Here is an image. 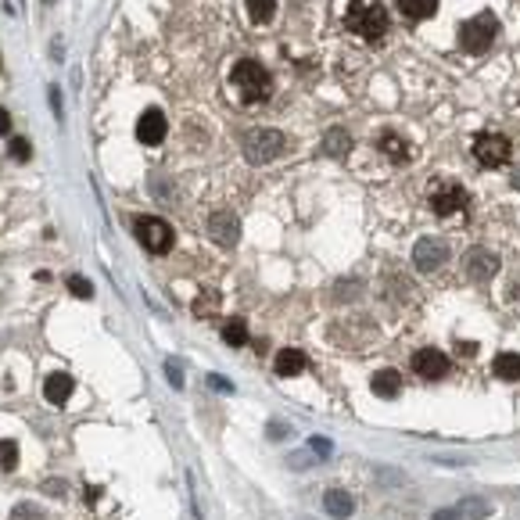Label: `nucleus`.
<instances>
[{"label": "nucleus", "mask_w": 520, "mask_h": 520, "mask_svg": "<svg viewBox=\"0 0 520 520\" xmlns=\"http://www.w3.org/2000/svg\"><path fill=\"white\" fill-rule=\"evenodd\" d=\"M4 133H11V115L0 108V137H4Z\"/></svg>", "instance_id": "nucleus-33"}, {"label": "nucleus", "mask_w": 520, "mask_h": 520, "mask_svg": "<svg viewBox=\"0 0 520 520\" xmlns=\"http://www.w3.org/2000/svg\"><path fill=\"white\" fill-rule=\"evenodd\" d=\"M208 234H212L215 244L234 248L237 237H241V222H237L234 212H226V208H222V212H212V215H208Z\"/></svg>", "instance_id": "nucleus-8"}, {"label": "nucleus", "mask_w": 520, "mask_h": 520, "mask_svg": "<svg viewBox=\"0 0 520 520\" xmlns=\"http://www.w3.org/2000/svg\"><path fill=\"white\" fill-rule=\"evenodd\" d=\"M133 234L137 241L151 251V255H165L172 248V241H176V234H172V226L158 215H137L133 219Z\"/></svg>", "instance_id": "nucleus-4"}, {"label": "nucleus", "mask_w": 520, "mask_h": 520, "mask_svg": "<svg viewBox=\"0 0 520 520\" xmlns=\"http://www.w3.org/2000/svg\"><path fill=\"white\" fill-rule=\"evenodd\" d=\"M456 513L463 516V520H485V516H492V502H485V499L470 495V499H463V502L456 506Z\"/></svg>", "instance_id": "nucleus-19"}, {"label": "nucleus", "mask_w": 520, "mask_h": 520, "mask_svg": "<svg viewBox=\"0 0 520 520\" xmlns=\"http://www.w3.org/2000/svg\"><path fill=\"white\" fill-rule=\"evenodd\" d=\"M8 154H11L15 162H29L33 147H29V140H26V137H15V140H11V147H8Z\"/></svg>", "instance_id": "nucleus-26"}, {"label": "nucleus", "mask_w": 520, "mask_h": 520, "mask_svg": "<svg viewBox=\"0 0 520 520\" xmlns=\"http://www.w3.org/2000/svg\"><path fill=\"white\" fill-rule=\"evenodd\" d=\"M495 33H499V18L492 11H481L459 26V47L467 54H485L495 43Z\"/></svg>", "instance_id": "nucleus-3"}, {"label": "nucleus", "mask_w": 520, "mask_h": 520, "mask_svg": "<svg viewBox=\"0 0 520 520\" xmlns=\"http://www.w3.org/2000/svg\"><path fill=\"white\" fill-rule=\"evenodd\" d=\"M377 147H380L391 162H406V158H409V144L402 140V137H395V133H380Z\"/></svg>", "instance_id": "nucleus-18"}, {"label": "nucleus", "mask_w": 520, "mask_h": 520, "mask_svg": "<svg viewBox=\"0 0 520 520\" xmlns=\"http://www.w3.org/2000/svg\"><path fill=\"white\" fill-rule=\"evenodd\" d=\"M427 201H431L434 215H456V212L467 208V191L459 187L456 180H438L431 187V198Z\"/></svg>", "instance_id": "nucleus-6"}, {"label": "nucleus", "mask_w": 520, "mask_h": 520, "mask_svg": "<svg viewBox=\"0 0 520 520\" xmlns=\"http://www.w3.org/2000/svg\"><path fill=\"white\" fill-rule=\"evenodd\" d=\"M349 147H352V137L344 133V130H330V133L323 137V151H327L330 158H341Z\"/></svg>", "instance_id": "nucleus-21"}, {"label": "nucleus", "mask_w": 520, "mask_h": 520, "mask_svg": "<svg viewBox=\"0 0 520 520\" xmlns=\"http://www.w3.org/2000/svg\"><path fill=\"white\" fill-rule=\"evenodd\" d=\"M413 262H417L420 273H431V269H438L441 262H448V244L438 241V237H424V241H417V248H413Z\"/></svg>", "instance_id": "nucleus-9"}, {"label": "nucleus", "mask_w": 520, "mask_h": 520, "mask_svg": "<svg viewBox=\"0 0 520 520\" xmlns=\"http://www.w3.org/2000/svg\"><path fill=\"white\" fill-rule=\"evenodd\" d=\"M222 341L234 344V349H241V344H248V323L244 320H230L222 327Z\"/></svg>", "instance_id": "nucleus-22"}, {"label": "nucleus", "mask_w": 520, "mask_h": 520, "mask_svg": "<svg viewBox=\"0 0 520 520\" xmlns=\"http://www.w3.org/2000/svg\"><path fill=\"white\" fill-rule=\"evenodd\" d=\"M323 506H327V513H330V516H337V520H349V513L356 509L352 495L344 492V488H330V492L323 495Z\"/></svg>", "instance_id": "nucleus-14"}, {"label": "nucleus", "mask_w": 520, "mask_h": 520, "mask_svg": "<svg viewBox=\"0 0 520 520\" xmlns=\"http://www.w3.org/2000/svg\"><path fill=\"white\" fill-rule=\"evenodd\" d=\"M305 370V356L298 352V349H283L280 356H276V377H295V373H302Z\"/></svg>", "instance_id": "nucleus-17"}, {"label": "nucleus", "mask_w": 520, "mask_h": 520, "mask_svg": "<svg viewBox=\"0 0 520 520\" xmlns=\"http://www.w3.org/2000/svg\"><path fill=\"white\" fill-rule=\"evenodd\" d=\"M395 4H398L402 15L413 18V22H424V18H431L438 11V0H395Z\"/></svg>", "instance_id": "nucleus-15"}, {"label": "nucleus", "mask_w": 520, "mask_h": 520, "mask_svg": "<svg viewBox=\"0 0 520 520\" xmlns=\"http://www.w3.org/2000/svg\"><path fill=\"white\" fill-rule=\"evenodd\" d=\"M69 291H72L76 298H94V283H90L86 276L72 273V276H69Z\"/></svg>", "instance_id": "nucleus-25"}, {"label": "nucleus", "mask_w": 520, "mask_h": 520, "mask_svg": "<svg viewBox=\"0 0 520 520\" xmlns=\"http://www.w3.org/2000/svg\"><path fill=\"white\" fill-rule=\"evenodd\" d=\"M165 115L158 111V108H147L140 119H137V140L140 144H147V147H154V144H162L165 140Z\"/></svg>", "instance_id": "nucleus-10"}, {"label": "nucleus", "mask_w": 520, "mask_h": 520, "mask_svg": "<svg viewBox=\"0 0 520 520\" xmlns=\"http://www.w3.org/2000/svg\"><path fill=\"white\" fill-rule=\"evenodd\" d=\"M344 26H349L356 36H363L366 43H380L391 18L384 11L380 0H349V15H344Z\"/></svg>", "instance_id": "nucleus-1"}, {"label": "nucleus", "mask_w": 520, "mask_h": 520, "mask_svg": "<svg viewBox=\"0 0 520 520\" xmlns=\"http://www.w3.org/2000/svg\"><path fill=\"white\" fill-rule=\"evenodd\" d=\"M219 309V295H201V298H194V316H208V312H215Z\"/></svg>", "instance_id": "nucleus-27"}, {"label": "nucleus", "mask_w": 520, "mask_h": 520, "mask_svg": "<svg viewBox=\"0 0 520 520\" xmlns=\"http://www.w3.org/2000/svg\"><path fill=\"white\" fill-rule=\"evenodd\" d=\"M431 520H459V513H456V509H438Z\"/></svg>", "instance_id": "nucleus-34"}, {"label": "nucleus", "mask_w": 520, "mask_h": 520, "mask_svg": "<svg viewBox=\"0 0 520 520\" xmlns=\"http://www.w3.org/2000/svg\"><path fill=\"white\" fill-rule=\"evenodd\" d=\"M492 373L499 380H520V356L516 352H499L492 363Z\"/></svg>", "instance_id": "nucleus-16"}, {"label": "nucleus", "mask_w": 520, "mask_h": 520, "mask_svg": "<svg viewBox=\"0 0 520 520\" xmlns=\"http://www.w3.org/2000/svg\"><path fill=\"white\" fill-rule=\"evenodd\" d=\"M11 516H15V520H43V509L33 506V502H18Z\"/></svg>", "instance_id": "nucleus-28"}, {"label": "nucleus", "mask_w": 520, "mask_h": 520, "mask_svg": "<svg viewBox=\"0 0 520 520\" xmlns=\"http://www.w3.org/2000/svg\"><path fill=\"white\" fill-rule=\"evenodd\" d=\"M474 352H477L474 341H463V344H459V356H474Z\"/></svg>", "instance_id": "nucleus-36"}, {"label": "nucleus", "mask_w": 520, "mask_h": 520, "mask_svg": "<svg viewBox=\"0 0 520 520\" xmlns=\"http://www.w3.org/2000/svg\"><path fill=\"white\" fill-rule=\"evenodd\" d=\"M309 448H312V452H320V456H330V441H327V438H312V441H309Z\"/></svg>", "instance_id": "nucleus-31"}, {"label": "nucleus", "mask_w": 520, "mask_h": 520, "mask_svg": "<svg viewBox=\"0 0 520 520\" xmlns=\"http://www.w3.org/2000/svg\"><path fill=\"white\" fill-rule=\"evenodd\" d=\"M230 83H234V90H237V97L244 104H259V101H266L273 94V79H269V72L255 62V57L237 62L234 72H230Z\"/></svg>", "instance_id": "nucleus-2"}, {"label": "nucleus", "mask_w": 520, "mask_h": 520, "mask_svg": "<svg viewBox=\"0 0 520 520\" xmlns=\"http://www.w3.org/2000/svg\"><path fill=\"white\" fill-rule=\"evenodd\" d=\"M495 269H499V259H495L492 251H485V248H474V251L467 255V273H470L474 280H488Z\"/></svg>", "instance_id": "nucleus-13"}, {"label": "nucleus", "mask_w": 520, "mask_h": 520, "mask_svg": "<svg viewBox=\"0 0 520 520\" xmlns=\"http://www.w3.org/2000/svg\"><path fill=\"white\" fill-rule=\"evenodd\" d=\"M212 388H219V391H230V384H226L222 377H212Z\"/></svg>", "instance_id": "nucleus-37"}, {"label": "nucleus", "mask_w": 520, "mask_h": 520, "mask_svg": "<svg viewBox=\"0 0 520 520\" xmlns=\"http://www.w3.org/2000/svg\"><path fill=\"white\" fill-rule=\"evenodd\" d=\"M43 4H54V0H43Z\"/></svg>", "instance_id": "nucleus-38"}, {"label": "nucleus", "mask_w": 520, "mask_h": 520, "mask_svg": "<svg viewBox=\"0 0 520 520\" xmlns=\"http://www.w3.org/2000/svg\"><path fill=\"white\" fill-rule=\"evenodd\" d=\"M43 492H47L50 499H62V495H65V481H43Z\"/></svg>", "instance_id": "nucleus-30"}, {"label": "nucleus", "mask_w": 520, "mask_h": 520, "mask_svg": "<svg viewBox=\"0 0 520 520\" xmlns=\"http://www.w3.org/2000/svg\"><path fill=\"white\" fill-rule=\"evenodd\" d=\"M283 434H287V427H283V424H269V438H276V441H280Z\"/></svg>", "instance_id": "nucleus-35"}, {"label": "nucleus", "mask_w": 520, "mask_h": 520, "mask_svg": "<svg viewBox=\"0 0 520 520\" xmlns=\"http://www.w3.org/2000/svg\"><path fill=\"white\" fill-rule=\"evenodd\" d=\"M373 391H377L380 398H395V395L402 391V377H398L395 370H380V373L373 377Z\"/></svg>", "instance_id": "nucleus-20"}, {"label": "nucleus", "mask_w": 520, "mask_h": 520, "mask_svg": "<svg viewBox=\"0 0 520 520\" xmlns=\"http://www.w3.org/2000/svg\"><path fill=\"white\" fill-rule=\"evenodd\" d=\"M509 154H513V147H509V140H506L502 133H481V137L474 140V158H477L485 169L506 165Z\"/></svg>", "instance_id": "nucleus-7"}, {"label": "nucleus", "mask_w": 520, "mask_h": 520, "mask_svg": "<svg viewBox=\"0 0 520 520\" xmlns=\"http://www.w3.org/2000/svg\"><path fill=\"white\" fill-rule=\"evenodd\" d=\"M72 377L69 373H50L47 380H43V398L50 402V406H65L69 402V395H72Z\"/></svg>", "instance_id": "nucleus-12"}, {"label": "nucleus", "mask_w": 520, "mask_h": 520, "mask_svg": "<svg viewBox=\"0 0 520 520\" xmlns=\"http://www.w3.org/2000/svg\"><path fill=\"white\" fill-rule=\"evenodd\" d=\"M165 373H169V384L172 388H183V370L176 363H165Z\"/></svg>", "instance_id": "nucleus-29"}, {"label": "nucleus", "mask_w": 520, "mask_h": 520, "mask_svg": "<svg viewBox=\"0 0 520 520\" xmlns=\"http://www.w3.org/2000/svg\"><path fill=\"white\" fill-rule=\"evenodd\" d=\"M244 4H248V15H251V22H255V26L269 22V18H273V11H276V0H244Z\"/></svg>", "instance_id": "nucleus-23"}, {"label": "nucleus", "mask_w": 520, "mask_h": 520, "mask_svg": "<svg viewBox=\"0 0 520 520\" xmlns=\"http://www.w3.org/2000/svg\"><path fill=\"white\" fill-rule=\"evenodd\" d=\"M413 370H417V377L438 380V377L448 373V359H445V352H438V349H420V352L413 356Z\"/></svg>", "instance_id": "nucleus-11"}, {"label": "nucleus", "mask_w": 520, "mask_h": 520, "mask_svg": "<svg viewBox=\"0 0 520 520\" xmlns=\"http://www.w3.org/2000/svg\"><path fill=\"white\" fill-rule=\"evenodd\" d=\"M83 499H86V506H94V502L101 499V488H97V485H86V488H83Z\"/></svg>", "instance_id": "nucleus-32"}, {"label": "nucleus", "mask_w": 520, "mask_h": 520, "mask_svg": "<svg viewBox=\"0 0 520 520\" xmlns=\"http://www.w3.org/2000/svg\"><path fill=\"white\" fill-rule=\"evenodd\" d=\"M18 467V445L11 438L0 441V470H15Z\"/></svg>", "instance_id": "nucleus-24"}, {"label": "nucleus", "mask_w": 520, "mask_h": 520, "mask_svg": "<svg viewBox=\"0 0 520 520\" xmlns=\"http://www.w3.org/2000/svg\"><path fill=\"white\" fill-rule=\"evenodd\" d=\"M283 133L280 130H251L248 137H244V158L251 162V165H266V162H273L280 151H283Z\"/></svg>", "instance_id": "nucleus-5"}]
</instances>
